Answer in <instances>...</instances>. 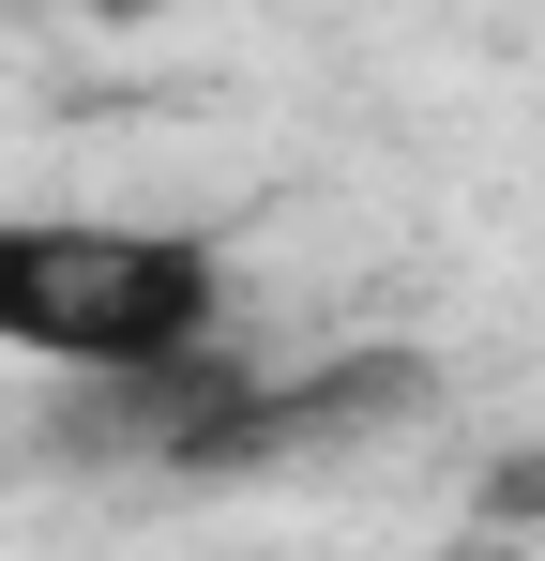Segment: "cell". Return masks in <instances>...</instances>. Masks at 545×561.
Listing matches in <instances>:
<instances>
[{"instance_id": "1", "label": "cell", "mask_w": 545, "mask_h": 561, "mask_svg": "<svg viewBox=\"0 0 545 561\" xmlns=\"http://www.w3.org/2000/svg\"><path fill=\"white\" fill-rule=\"evenodd\" d=\"M228 334V259L212 228H137V213H0V350L91 394H167Z\"/></svg>"}, {"instance_id": "2", "label": "cell", "mask_w": 545, "mask_h": 561, "mask_svg": "<svg viewBox=\"0 0 545 561\" xmlns=\"http://www.w3.org/2000/svg\"><path fill=\"white\" fill-rule=\"evenodd\" d=\"M15 15H106V31H137L152 0H15Z\"/></svg>"}]
</instances>
